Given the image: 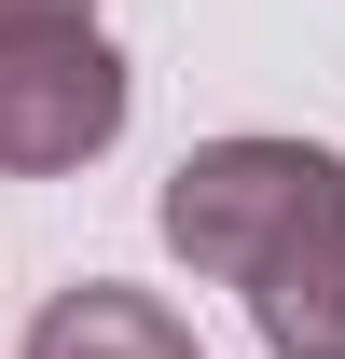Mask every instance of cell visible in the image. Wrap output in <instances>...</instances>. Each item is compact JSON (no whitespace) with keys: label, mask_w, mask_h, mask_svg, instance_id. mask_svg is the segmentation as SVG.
Returning a JSON list of instances; mask_svg holds the SVG:
<instances>
[{"label":"cell","mask_w":345,"mask_h":359,"mask_svg":"<svg viewBox=\"0 0 345 359\" xmlns=\"http://www.w3.org/2000/svg\"><path fill=\"white\" fill-rule=\"evenodd\" d=\"M125 111H138V69L97 42V14L83 28H14V42H0V180L97 166V152L125 138Z\"/></svg>","instance_id":"1"},{"label":"cell","mask_w":345,"mask_h":359,"mask_svg":"<svg viewBox=\"0 0 345 359\" xmlns=\"http://www.w3.org/2000/svg\"><path fill=\"white\" fill-rule=\"evenodd\" d=\"M249 332L276 359H345V166L304 180V208L249 249Z\"/></svg>","instance_id":"2"},{"label":"cell","mask_w":345,"mask_h":359,"mask_svg":"<svg viewBox=\"0 0 345 359\" xmlns=\"http://www.w3.org/2000/svg\"><path fill=\"white\" fill-rule=\"evenodd\" d=\"M28 359H194L166 290H125V276H83V290H55L28 318Z\"/></svg>","instance_id":"3"},{"label":"cell","mask_w":345,"mask_h":359,"mask_svg":"<svg viewBox=\"0 0 345 359\" xmlns=\"http://www.w3.org/2000/svg\"><path fill=\"white\" fill-rule=\"evenodd\" d=\"M97 0H0V42H14V28H83Z\"/></svg>","instance_id":"4"}]
</instances>
